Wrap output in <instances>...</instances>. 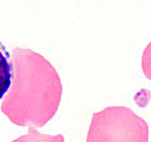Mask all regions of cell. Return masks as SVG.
Wrapping results in <instances>:
<instances>
[{
	"mask_svg": "<svg viewBox=\"0 0 151 142\" xmlns=\"http://www.w3.org/2000/svg\"><path fill=\"white\" fill-rule=\"evenodd\" d=\"M11 63V86L1 102V112L17 126L42 128L60 106V76L44 56L25 48H15Z\"/></svg>",
	"mask_w": 151,
	"mask_h": 142,
	"instance_id": "cell-1",
	"label": "cell"
},
{
	"mask_svg": "<svg viewBox=\"0 0 151 142\" xmlns=\"http://www.w3.org/2000/svg\"><path fill=\"white\" fill-rule=\"evenodd\" d=\"M86 142H149V125L126 106H107L91 117Z\"/></svg>",
	"mask_w": 151,
	"mask_h": 142,
	"instance_id": "cell-2",
	"label": "cell"
},
{
	"mask_svg": "<svg viewBox=\"0 0 151 142\" xmlns=\"http://www.w3.org/2000/svg\"><path fill=\"white\" fill-rule=\"evenodd\" d=\"M12 79V63L11 55L8 53L7 48L0 41V100L5 96L11 86Z\"/></svg>",
	"mask_w": 151,
	"mask_h": 142,
	"instance_id": "cell-3",
	"label": "cell"
},
{
	"mask_svg": "<svg viewBox=\"0 0 151 142\" xmlns=\"http://www.w3.org/2000/svg\"><path fill=\"white\" fill-rule=\"evenodd\" d=\"M12 142H64V136L63 134H56V136L41 134L35 128H29L27 134L16 138Z\"/></svg>",
	"mask_w": 151,
	"mask_h": 142,
	"instance_id": "cell-4",
	"label": "cell"
},
{
	"mask_svg": "<svg viewBox=\"0 0 151 142\" xmlns=\"http://www.w3.org/2000/svg\"><path fill=\"white\" fill-rule=\"evenodd\" d=\"M142 71H143L146 79L151 81V41L149 43V45L146 47V49L143 50V55H142Z\"/></svg>",
	"mask_w": 151,
	"mask_h": 142,
	"instance_id": "cell-5",
	"label": "cell"
}]
</instances>
